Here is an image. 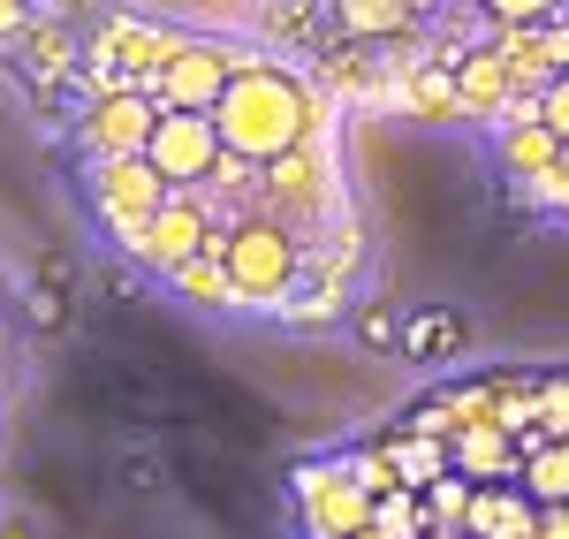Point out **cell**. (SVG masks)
<instances>
[{"label":"cell","mask_w":569,"mask_h":539,"mask_svg":"<svg viewBox=\"0 0 569 539\" xmlns=\"http://www.w3.org/2000/svg\"><path fill=\"white\" fill-rule=\"evenodd\" d=\"M220 122V144L228 152H243V160H281V152H297L311 137V91L297 84V77H281V69H266V61H251L236 84L220 91L213 107Z\"/></svg>","instance_id":"cell-1"},{"label":"cell","mask_w":569,"mask_h":539,"mask_svg":"<svg viewBox=\"0 0 569 539\" xmlns=\"http://www.w3.org/2000/svg\"><path fill=\"white\" fill-rule=\"evenodd\" d=\"M220 267H228V281H236V305H273L289 281H297V267H305V251H297V236L281 221H236L213 236Z\"/></svg>","instance_id":"cell-2"},{"label":"cell","mask_w":569,"mask_h":539,"mask_svg":"<svg viewBox=\"0 0 569 539\" xmlns=\"http://www.w3.org/2000/svg\"><path fill=\"white\" fill-rule=\"evenodd\" d=\"M251 61L243 53H228V46H206V39H176V53L152 69V99L168 107V114H213L220 91L236 84Z\"/></svg>","instance_id":"cell-3"},{"label":"cell","mask_w":569,"mask_h":539,"mask_svg":"<svg viewBox=\"0 0 569 539\" xmlns=\"http://www.w3.org/2000/svg\"><path fill=\"white\" fill-rule=\"evenodd\" d=\"M168 198H176V182L160 176L144 152H130V160H99V176H91V206L107 213V228H114L122 243H137Z\"/></svg>","instance_id":"cell-4"},{"label":"cell","mask_w":569,"mask_h":539,"mask_svg":"<svg viewBox=\"0 0 569 539\" xmlns=\"http://www.w3.org/2000/svg\"><path fill=\"white\" fill-rule=\"evenodd\" d=\"M297 495H305V517L319 539H357L380 509V487L365 479V463H319V471H297Z\"/></svg>","instance_id":"cell-5"},{"label":"cell","mask_w":569,"mask_h":539,"mask_svg":"<svg viewBox=\"0 0 569 539\" xmlns=\"http://www.w3.org/2000/svg\"><path fill=\"white\" fill-rule=\"evenodd\" d=\"M144 160L176 182V190H198V182H213V168L228 160V144H220L213 114H168V107H160V130L144 144Z\"/></svg>","instance_id":"cell-6"},{"label":"cell","mask_w":569,"mask_h":539,"mask_svg":"<svg viewBox=\"0 0 569 539\" xmlns=\"http://www.w3.org/2000/svg\"><path fill=\"white\" fill-rule=\"evenodd\" d=\"M152 130H160V99L130 84V91H107V99L91 107L84 144L99 152V160H130V152H144V144H152Z\"/></svg>","instance_id":"cell-7"},{"label":"cell","mask_w":569,"mask_h":539,"mask_svg":"<svg viewBox=\"0 0 569 539\" xmlns=\"http://www.w3.org/2000/svg\"><path fill=\"white\" fill-rule=\"evenodd\" d=\"M137 259H152V267H190V259H198V251H213V228H206V213H198V206H190V190H176V198H168V206H160V213H152V228H144V236H137L130 243Z\"/></svg>","instance_id":"cell-8"},{"label":"cell","mask_w":569,"mask_h":539,"mask_svg":"<svg viewBox=\"0 0 569 539\" xmlns=\"http://www.w3.org/2000/svg\"><path fill=\"white\" fill-rule=\"evenodd\" d=\"M539 501L525 495V487H479L471 495V517H463V532L471 539H531L539 532Z\"/></svg>","instance_id":"cell-9"},{"label":"cell","mask_w":569,"mask_h":539,"mask_svg":"<svg viewBox=\"0 0 569 539\" xmlns=\"http://www.w3.org/2000/svg\"><path fill=\"white\" fill-rule=\"evenodd\" d=\"M501 53H509V77H531V84L547 91L569 69V23L555 39H547V23H517V31L501 39Z\"/></svg>","instance_id":"cell-10"},{"label":"cell","mask_w":569,"mask_h":539,"mask_svg":"<svg viewBox=\"0 0 569 539\" xmlns=\"http://www.w3.org/2000/svg\"><path fill=\"white\" fill-rule=\"evenodd\" d=\"M168 53H176V39H168V31H144V23H107V39H99V61L122 69V84H114V91H130L137 69H160Z\"/></svg>","instance_id":"cell-11"},{"label":"cell","mask_w":569,"mask_h":539,"mask_svg":"<svg viewBox=\"0 0 569 539\" xmlns=\"http://www.w3.org/2000/svg\"><path fill=\"white\" fill-rule=\"evenodd\" d=\"M509 53L501 46H486V53H463L456 61V91H463V114H486V107H501L509 99Z\"/></svg>","instance_id":"cell-12"},{"label":"cell","mask_w":569,"mask_h":539,"mask_svg":"<svg viewBox=\"0 0 569 539\" xmlns=\"http://www.w3.org/2000/svg\"><path fill=\"white\" fill-rule=\"evenodd\" d=\"M402 350H410V358H426V365H440V358H456V350H463V319L456 312H410L402 319Z\"/></svg>","instance_id":"cell-13"},{"label":"cell","mask_w":569,"mask_h":539,"mask_svg":"<svg viewBox=\"0 0 569 539\" xmlns=\"http://www.w3.org/2000/svg\"><path fill=\"white\" fill-rule=\"evenodd\" d=\"M525 495L539 501V509H569V433L547 441V449L525 463Z\"/></svg>","instance_id":"cell-14"},{"label":"cell","mask_w":569,"mask_h":539,"mask_svg":"<svg viewBox=\"0 0 569 539\" xmlns=\"http://www.w3.org/2000/svg\"><path fill=\"white\" fill-rule=\"evenodd\" d=\"M335 23L350 39H388V31L410 23V0H335Z\"/></svg>","instance_id":"cell-15"},{"label":"cell","mask_w":569,"mask_h":539,"mask_svg":"<svg viewBox=\"0 0 569 539\" xmlns=\"http://www.w3.org/2000/svg\"><path fill=\"white\" fill-rule=\"evenodd\" d=\"M486 23H501V31H517V23H555L569 16V0H479Z\"/></svg>","instance_id":"cell-16"},{"label":"cell","mask_w":569,"mask_h":539,"mask_svg":"<svg viewBox=\"0 0 569 539\" xmlns=\"http://www.w3.org/2000/svg\"><path fill=\"white\" fill-rule=\"evenodd\" d=\"M471 495H479L471 479H433V487H426V509L448 517V525H463V517H471Z\"/></svg>","instance_id":"cell-17"},{"label":"cell","mask_w":569,"mask_h":539,"mask_svg":"<svg viewBox=\"0 0 569 539\" xmlns=\"http://www.w3.org/2000/svg\"><path fill=\"white\" fill-rule=\"evenodd\" d=\"M531 114H539V122H547V130L569 144V69H562V77H555L547 91H539V107H531Z\"/></svg>","instance_id":"cell-18"},{"label":"cell","mask_w":569,"mask_h":539,"mask_svg":"<svg viewBox=\"0 0 569 539\" xmlns=\"http://www.w3.org/2000/svg\"><path fill=\"white\" fill-rule=\"evenodd\" d=\"M418 107H426V114H448V107H463L456 77H426V84H418Z\"/></svg>","instance_id":"cell-19"},{"label":"cell","mask_w":569,"mask_h":539,"mask_svg":"<svg viewBox=\"0 0 569 539\" xmlns=\"http://www.w3.org/2000/svg\"><path fill=\"white\" fill-rule=\"evenodd\" d=\"M463 463H479V471H501V463H509L501 433H471V441H463Z\"/></svg>","instance_id":"cell-20"},{"label":"cell","mask_w":569,"mask_h":539,"mask_svg":"<svg viewBox=\"0 0 569 539\" xmlns=\"http://www.w3.org/2000/svg\"><path fill=\"white\" fill-rule=\"evenodd\" d=\"M357 335H365V342H402V327H395L380 305H365V312H357Z\"/></svg>","instance_id":"cell-21"},{"label":"cell","mask_w":569,"mask_h":539,"mask_svg":"<svg viewBox=\"0 0 569 539\" xmlns=\"http://www.w3.org/2000/svg\"><path fill=\"white\" fill-rule=\"evenodd\" d=\"M31 23V0H0V39H16Z\"/></svg>","instance_id":"cell-22"},{"label":"cell","mask_w":569,"mask_h":539,"mask_svg":"<svg viewBox=\"0 0 569 539\" xmlns=\"http://www.w3.org/2000/svg\"><path fill=\"white\" fill-rule=\"evenodd\" d=\"M531 539H569V509H547V517H539V532Z\"/></svg>","instance_id":"cell-23"},{"label":"cell","mask_w":569,"mask_h":539,"mask_svg":"<svg viewBox=\"0 0 569 539\" xmlns=\"http://www.w3.org/2000/svg\"><path fill=\"white\" fill-rule=\"evenodd\" d=\"M357 539H388V532H380V525H365V532H357Z\"/></svg>","instance_id":"cell-24"},{"label":"cell","mask_w":569,"mask_h":539,"mask_svg":"<svg viewBox=\"0 0 569 539\" xmlns=\"http://www.w3.org/2000/svg\"><path fill=\"white\" fill-rule=\"evenodd\" d=\"M562 23H569V16H562Z\"/></svg>","instance_id":"cell-25"}]
</instances>
